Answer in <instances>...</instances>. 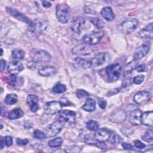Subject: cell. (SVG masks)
<instances>
[{
	"label": "cell",
	"instance_id": "34",
	"mask_svg": "<svg viewBox=\"0 0 153 153\" xmlns=\"http://www.w3.org/2000/svg\"><path fill=\"white\" fill-rule=\"evenodd\" d=\"M66 90V85L60 82L56 84L53 88V91L57 94L64 93Z\"/></svg>",
	"mask_w": 153,
	"mask_h": 153
},
{
	"label": "cell",
	"instance_id": "8",
	"mask_svg": "<svg viewBox=\"0 0 153 153\" xmlns=\"http://www.w3.org/2000/svg\"><path fill=\"white\" fill-rule=\"evenodd\" d=\"M30 56L36 62H47L51 59L50 54L42 50H33L30 52Z\"/></svg>",
	"mask_w": 153,
	"mask_h": 153
},
{
	"label": "cell",
	"instance_id": "27",
	"mask_svg": "<svg viewBox=\"0 0 153 153\" xmlns=\"http://www.w3.org/2000/svg\"><path fill=\"white\" fill-rule=\"evenodd\" d=\"M23 115V112L21 109L15 108L8 112V118L10 120H15L22 117Z\"/></svg>",
	"mask_w": 153,
	"mask_h": 153
},
{
	"label": "cell",
	"instance_id": "54",
	"mask_svg": "<svg viewBox=\"0 0 153 153\" xmlns=\"http://www.w3.org/2000/svg\"><path fill=\"white\" fill-rule=\"evenodd\" d=\"M1 56H2V52H3V51H2V48H1Z\"/></svg>",
	"mask_w": 153,
	"mask_h": 153
},
{
	"label": "cell",
	"instance_id": "43",
	"mask_svg": "<svg viewBox=\"0 0 153 153\" xmlns=\"http://www.w3.org/2000/svg\"><path fill=\"white\" fill-rule=\"evenodd\" d=\"M134 146L136 148H137V149H143L145 147H146V145L143 143L142 142H140V140H134Z\"/></svg>",
	"mask_w": 153,
	"mask_h": 153
},
{
	"label": "cell",
	"instance_id": "6",
	"mask_svg": "<svg viewBox=\"0 0 153 153\" xmlns=\"http://www.w3.org/2000/svg\"><path fill=\"white\" fill-rule=\"evenodd\" d=\"M103 36V31L92 32L91 33L85 35L82 38V40L85 44L87 45H93L97 44L101 40Z\"/></svg>",
	"mask_w": 153,
	"mask_h": 153
},
{
	"label": "cell",
	"instance_id": "24",
	"mask_svg": "<svg viewBox=\"0 0 153 153\" xmlns=\"http://www.w3.org/2000/svg\"><path fill=\"white\" fill-rule=\"evenodd\" d=\"M100 14L107 21H112L115 18V16L110 7H105L101 10Z\"/></svg>",
	"mask_w": 153,
	"mask_h": 153
},
{
	"label": "cell",
	"instance_id": "38",
	"mask_svg": "<svg viewBox=\"0 0 153 153\" xmlns=\"http://www.w3.org/2000/svg\"><path fill=\"white\" fill-rule=\"evenodd\" d=\"M33 136L35 138L38 139H44L46 138L45 133L39 130H35L33 133Z\"/></svg>",
	"mask_w": 153,
	"mask_h": 153
},
{
	"label": "cell",
	"instance_id": "37",
	"mask_svg": "<svg viewBox=\"0 0 153 153\" xmlns=\"http://www.w3.org/2000/svg\"><path fill=\"white\" fill-rule=\"evenodd\" d=\"M152 130L151 128L148 130L143 134L142 136V139L145 140L146 142H150L152 141L153 139V136H152Z\"/></svg>",
	"mask_w": 153,
	"mask_h": 153
},
{
	"label": "cell",
	"instance_id": "25",
	"mask_svg": "<svg viewBox=\"0 0 153 153\" xmlns=\"http://www.w3.org/2000/svg\"><path fill=\"white\" fill-rule=\"evenodd\" d=\"M138 65V62L136 60H133L128 63L124 68V75L125 76H130L136 69L137 66Z\"/></svg>",
	"mask_w": 153,
	"mask_h": 153
},
{
	"label": "cell",
	"instance_id": "28",
	"mask_svg": "<svg viewBox=\"0 0 153 153\" xmlns=\"http://www.w3.org/2000/svg\"><path fill=\"white\" fill-rule=\"evenodd\" d=\"M74 62L79 65L80 66L84 69H87L89 68L91 66V61L82 59L81 57H76L74 59Z\"/></svg>",
	"mask_w": 153,
	"mask_h": 153
},
{
	"label": "cell",
	"instance_id": "18",
	"mask_svg": "<svg viewBox=\"0 0 153 153\" xmlns=\"http://www.w3.org/2000/svg\"><path fill=\"white\" fill-rule=\"evenodd\" d=\"M6 10H7V11L8 14H10L13 17L16 18L17 19H18L20 21H22L23 22L29 23V24L31 22L25 15H24L23 14L19 12L16 9H14L11 7H7Z\"/></svg>",
	"mask_w": 153,
	"mask_h": 153
},
{
	"label": "cell",
	"instance_id": "32",
	"mask_svg": "<svg viewBox=\"0 0 153 153\" xmlns=\"http://www.w3.org/2000/svg\"><path fill=\"white\" fill-rule=\"evenodd\" d=\"M17 96L16 94H10L7 95L4 102L7 105H13L17 101Z\"/></svg>",
	"mask_w": 153,
	"mask_h": 153
},
{
	"label": "cell",
	"instance_id": "52",
	"mask_svg": "<svg viewBox=\"0 0 153 153\" xmlns=\"http://www.w3.org/2000/svg\"><path fill=\"white\" fill-rule=\"evenodd\" d=\"M42 6L45 8H49L51 6V3L50 1H42Z\"/></svg>",
	"mask_w": 153,
	"mask_h": 153
},
{
	"label": "cell",
	"instance_id": "12",
	"mask_svg": "<svg viewBox=\"0 0 153 153\" xmlns=\"http://www.w3.org/2000/svg\"><path fill=\"white\" fill-rule=\"evenodd\" d=\"M72 51L74 54L80 56H86L89 55L93 52L92 48L90 47V46L85 43L79 44L76 46H75Z\"/></svg>",
	"mask_w": 153,
	"mask_h": 153
},
{
	"label": "cell",
	"instance_id": "42",
	"mask_svg": "<svg viewBox=\"0 0 153 153\" xmlns=\"http://www.w3.org/2000/svg\"><path fill=\"white\" fill-rule=\"evenodd\" d=\"M60 102L62 104V106H71V105H72V103L66 97H62L60 99Z\"/></svg>",
	"mask_w": 153,
	"mask_h": 153
},
{
	"label": "cell",
	"instance_id": "9",
	"mask_svg": "<svg viewBox=\"0 0 153 153\" xmlns=\"http://www.w3.org/2000/svg\"><path fill=\"white\" fill-rule=\"evenodd\" d=\"M111 59V56L108 52H102L97 54L91 60V65L93 67L100 66L107 63Z\"/></svg>",
	"mask_w": 153,
	"mask_h": 153
},
{
	"label": "cell",
	"instance_id": "31",
	"mask_svg": "<svg viewBox=\"0 0 153 153\" xmlns=\"http://www.w3.org/2000/svg\"><path fill=\"white\" fill-rule=\"evenodd\" d=\"M25 52L19 49H15L12 51L11 57L15 60H22L25 57Z\"/></svg>",
	"mask_w": 153,
	"mask_h": 153
},
{
	"label": "cell",
	"instance_id": "1",
	"mask_svg": "<svg viewBox=\"0 0 153 153\" xmlns=\"http://www.w3.org/2000/svg\"><path fill=\"white\" fill-rule=\"evenodd\" d=\"M48 27V22L42 19H36L29 24L27 32L29 35L38 36L45 32Z\"/></svg>",
	"mask_w": 153,
	"mask_h": 153
},
{
	"label": "cell",
	"instance_id": "40",
	"mask_svg": "<svg viewBox=\"0 0 153 153\" xmlns=\"http://www.w3.org/2000/svg\"><path fill=\"white\" fill-rule=\"evenodd\" d=\"M76 95L78 99H84V98H85V97L89 96L88 93H87L86 91H85L84 90H81V89L77 90V91L76 92Z\"/></svg>",
	"mask_w": 153,
	"mask_h": 153
},
{
	"label": "cell",
	"instance_id": "26",
	"mask_svg": "<svg viewBox=\"0 0 153 153\" xmlns=\"http://www.w3.org/2000/svg\"><path fill=\"white\" fill-rule=\"evenodd\" d=\"M82 109L87 112H92L96 109V101L92 98H88L82 105Z\"/></svg>",
	"mask_w": 153,
	"mask_h": 153
},
{
	"label": "cell",
	"instance_id": "7",
	"mask_svg": "<svg viewBox=\"0 0 153 153\" xmlns=\"http://www.w3.org/2000/svg\"><path fill=\"white\" fill-rule=\"evenodd\" d=\"M62 105L60 102L56 100L46 102L44 106V113L48 115H53L62 110Z\"/></svg>",
	"mask_w": 153,
	"mask_h": 153
},
{
	"label": "cell",
	"instance_id": "46",
	"mask_svg": "<svg viewBox=\"0 0 153 153\" xmlns=\"http://www.w3.org/2000/svg\"><path fill=\"white\" fill-rule=\"evenodd\" d=\"M37 63L35 61L32 60V61H29L27 62V66L28 68L30 69H35V68L36 67Z\"/></svg>",
	"mask_w": 153,
	"mask_h": 153
},
{
	"label": "cell",
	"instance_id": "51",
	"mask_svg": "<svg viewBox=\"0 0 153 153\" xmlns=\"http://www.w3.org/2000/svg\"><path fill=\"white\" fill-rule=\"evenodd\" d=\"M0 63H1V71L2 72L6 66V61L4 59H1L0 60Z\"/></svg>",
	"mask_w": 153,
	"mask_h": 153
},
{
	"label": "cell",
	"instance_id": "50",
	"mask_svg": "<svg viewBox=\"0 0 153 153\" xmlns=\"http://www.w3.org/2000/svg\"><path fill=\"white\" fill-rule=\"evenodd\" d=\"M122 146L125 149H127V150H132L133 149V146L130 144V143H122Z\"/></svg>",
	"mask_w": 153,
	"mask_h": 153
},
{
	"label": "cell",
	"instance_id": "17",
	"mask_svg": "<svg viewBox=\"0 0 153 153\" xmlns=\"http://www.w3.org/2000/svg\"><path fill=\"white\" fill-rule=\"evenodd\" d=\"M142 111L139 109H136L131 111L129 114V121L134 126H140Z\"/></svg>",
	"mask_w": 153,
	"mask_h": 153
},
{
	"label": "cell",
	"instance_id": "10",
	"mask_svg": "<svg viewBox=\"0 0 153 153\" xmlns=\"http://www.w3.org/2000/svg\"><path fill=\"white\" fill-rule=\"evenodd\" d=\"M150 44L148 42L143 43L140 46L137 47L133 54V59L134 60H139L145 57L150 50Z\"/></svg>",
	"mask_w": 153,
	"mask_h": 153
},
{
	"label": "cell",
	"instance_id": "33",
	"mask_svg": "<svg viewBox=\"0 0 153 153\" xmlns=\"http://www.w3.org/2000/svg\"><path fill=\"white\" fill-rule=\"evenodd\" d=\"M99 127V123L95 120H89L86 123V127L91 131H96Z\"/></svg>",
	"mask_w": 153,
	"mask_h": 153
},
{
	"label": "cell",
	"instance_id": "4",
	"mask_svg": "<svg viewBox=\"0 0 153 153\" xmlns=\"http://www.w3.org/2000/svg\"><path fill=\"white\" fill-rule=\"evenodd\" d=\"M138 24L139 22L137 19H127L120 24V29L124 34H130L136 29Z\"/></svg>",
	"mask_w": 153,
	"mask_h": 153
},
{
	"label": "cell",
	"instance_id": "22",
	"mask_svg": "<svg viewBox=\"0 0 153 153\" xmlns=\"http://www.w3.org/2000/svg\"><path fill=\"white\" fill-rule=\"evenodd\" d=\"M141 123L142 124L148 126H152L153 124V112L152 111L145 112L142 113L141 116Z\"/></svg>",
	"mask_w": 153,
	"mask_h": 153
},
{
	"label": "cell",
	"instance_id": "14",
	"mask_svg": "<svg viewBox=\"0 0 153 153\" xmlns=\"http://www.w3.org/2000/svg\"><path fill=\"white\" fill-rule=\"evenodd\" d=\"M127 118L126 112L121 109L114 111L110 116V120L115 123H121Z\"/></svg>",
	"mask_w": 153,
	"mask_h": 153
},
{
	"label": "cell",
	"instance_id": "49",
	"mask_svg": "<svg viewBox=\"0 0 153 153\" xmlns=\"http://www.w3.org/2000/svg\"><path fill=\"white\" fill-rule=\"evenodd\" d=\"M106 101L105 100H103V99H101V100H99L98 101V105L99 106V107L102 109H105L106 106Z\"/></svg>",
	"mask_w": 153,
	"mask_h": 153
},
{
	"label": "cell",
	"instance_id": "30",
	"mask_svg": "<svg viewBox=\"0 0 153 153\" xmlns=\"http://www.w3.org/2000/svg\"><path fill=\"white\" fill-rule=\"evenodd\" d=\"M63 142V140L61 137H57L54 139H51L48 142V145L51 148H57L62 145Z\"/></svg>",
	"mask_w": 153,
	"mask_h": 153
},
{
	"label": "cell",
	"instance_id": "35",
	"mask_svg": "<svg viewBox=\"0 0 153 153\" xmlns=\"http://www.w3.org/2000/svg\"><path fill=\"white\" fill-rule=\"evenodd\" d=\"M110 142L112 144H118L123 141V139L117 133H113L111 134V136L109 139Z\"/></svg>",
	"mask_w": 153,
	"mask_h": 153
},
{
	"label": "cell",
	"instance_id": "41",
	"mask_svg": "<svg viewBox=\"0 0 153 153\" xmlns=\"http://www.w3.org/2000/svg\"><path fill=\"white\" fill-rule=\"evenodd\" d=\"M144 80V76L142 75H137L133 79V82L136 84H141Z\"/></svg>",
	"mask_w": 153,
	"mask_h": 153
},
{
	"label": "cell",
	"instance_id": "3",
	"mask_svg": "<svg viewBox=\"0 0 153 153\" xmlns=\"http://www.w3.org/2000/svg\"><path fill=\"white\" fill-rule=\"evenodd\" d=\"M56 17L62 23H66L70 18V8L66 4H58L56 5Z\"/></svg>",
	"mask_w": 153,
	"mask_h": 153
},
{
	"label": "cell",
	"instance_id": "55",
	"mask_svg": "<svg viewBox=\"0 0 153 153\" xmlns=\"http://www.w3.org/2000/svg\"><path fill=\"white\" fill-rule=\"evenodd\" d=\"M1 129H2V127H3V126H2V123H1Z\"/></svg>",
	"mask_w": 153,
	"mask_h": 153
},
{
	"label": "cell",
	"instance_id": "45",
	"mask_svg": "<svg viewBox=\"0 0 153 153\" xmlns=\"http://www.w3.org/2000/svg\"><path fill=\"white\" fill-rule=\"evenodd\" d=\"M136 69H137V71L139 72H145L147 71V67L145 64H141L137 66Z\"/></svg>",
	"mask_w": 153,
	"mask_h": 153
},
{
	"label": "cell",
	"instance_id": "48",
	"mask_svg": "<svg viewBox=\"0 0 153 153\" xmlns=\"http://www.w3.org/2000/svg\"><path fill=\"white\" fill-rule=\"evenodd\" d=\"M70 147L72 148V149H71L66 150V152H80V151H81L80 148L78 146H70Z\"/></svg>",
	"mask_w": 153,
	"mask_h": 153
},
{
	"label": "cell",
	"instance_id": "39",
	"mask_svg": "<svg viewBox=\"0 0 153 153\" xmlns=\"http://www.w3.org/2000/svg\"><path fill=\"white\" fill-rule=\"evenodd\" d=\"M17 80V77L14 74H11L7 77V82L9 85L11 87H14Z\"/></svg>",
	"mask_w": 153,
	"mask_h": 153
},
{
	"label": "cell",
	"instance_id": "11",
	"mask_svg": "<svg viewBox=\"0 0 153 153\" xmlns=\"http://www.w3.org/2000/svg\"><path fill=\"white\" fill-rule=\"evenodd\" d=\"M152 97L151 93L147 91H140L136 93L133 97L134 102L138 105H145Z\"/></svg>",
	"mask_w": 153,
	"mask_h": 153
},
{
	"label": "cell",
	"instance_id": "36",
	"mask_svg": "<svg viewBox=\"0 0 153 153\" xmlns=\"http://www.w3.org/2000/svg\"><path fill=\"white\" fill-rule=\"evenodd\" d=\"M90 22L97 29H101L104 26L103 21L99 18H92V19H91Z\"/></svg>",
	"mask_w": 153,
	"mask_h": 153
},
{
	"label": "cell",
	"instance_id": "13",
	"mask_svg": "<svg viewBox=\"0 0 153 153\" xmlns=\"http://www.w3.org/2000/svg\"><path fill=\"white\" fill-rule=\"evenodd\" d=\"M59 117L62 121L68 123H73L76 119V113L70 110H61L59 112Z\"/></svg>",
	"mask_w": 153,
	"mask_h": 153
},
{
	"label": "cell",
	"instance_id": "15",
	"mask_svg": "<svg viewBox=\"0 0 153 153\" xmlns=\"http://www.w3.org/2000/svg\"><path fill=\"white\" fill-rule=\"evenodd\" d=\"M85 20L82 17H76L74 18L71 22V30L76 33H80L84 26Z\"/></svg>",
	"mask_w": 153,
	"mask_h": 153
},
{
	"label": "cell",
	"instance_id": "23",
	"mask_svg": "<svg viewBox=\"0 0 153 153\" xmlns=\"http://www.w3.org/2000/svg\"><path fill=\"white\" fill-rule=\"evenodd\" d=\"M56 70L53 66H41L38 69V74L43 76H50L56 74Z\"/></svg>",
	"mask_w": 153,
	"mask_h": 153
},
{
	"label": "cell",
	"instance_id": "29",
	"mask_svg": "<svg viewBox=\"0 0 153 153\" xmlns=\"http://www.w3.org/2000/svg\"><path fill=\"white\" fill-rule=\"evenodd\" d=\"M85 142L87 144H90V145H93L96 146L97 147L99 148L100 149H105L106 148V145L103 142H100V141H99V140H97L96 139V140H94L89 139L87 137H85Z\"/></svg>",
	"mask_w": 153,
	"mask_h": 153
},
{
	"label": "cell",
	"instance_id": "5",
	"mask_svg": "<svg viewBox=\"0 0 153 153\" xmlns=\"http://www.w3.org/2000/svg\"><path fill=\"white\" fill-rule=\"evenodd\" d=\"M63 126L64 123L61 120L56 121L51 123L45 128L46 137L55 136L61 131Z\"/></svg>",
	"mask_w": 153,
	"mask_h": 153
},
{
	"label": "cell",
	"instance_id": "53",
	"mask_svg": "<svg viewBox=\"0 0 153 153\" xmlns=\"http://www.w3.org/2000/svg\"><path fill=\"white\" fill-rule=\"evenodd\" d=\"M0 140H1V149H2L4 148V147L5 146V138L3 137L2 136H1Z\"/></svg>",
	"mask_w": 153,
	"mask_h": 153
},
{
	"label": "cell",
	"instance_id": "44",
	"mask_svg": "<svg viewBox=\"0 0 153 153\" xmlns=\"http://www.w3.org/2000/svg\"><path fill=\"white\" fill-rule=\"evenodd\" d=\"M16 142L19 145H26L28 143V140L27 139H20L18 138L16 139Z\"/></svg>",
	"mask_w": 153,
	"mask_h": 153
},
{
	"label": "cell",
	"instance_id": "2",
	"mask_svg": "<svg viewBox=\"0 0 153 153\" xmlns=\"http://www.w3.org/2000/svg\"><path fill=\"white\" fill-rule=\"evenodd\" d=\"M121 72L122 66L120 63L111 64L105 69V73L110 82H115L118 80L121 76Z\"/></svg>",
	"mask_w": 153,
	"mask_h": 153
},
{
	"label": "cell",
	"instance_id": "19",
	"mask_svg": "<svg viewBox=\"0 0 153 153\" xmlns=\"http://www.w3.org/2000/svg\"><path fill=\"white\" fill-rule=\"evenodd\" d=\"M38 97L35 94H29L26 99V102L30 107V109L32 112H35L39 108Z\"/></svg>",
	"mask_w": 153,
	"mask_h": 153
},
{
	"label": "cell",
	"instance_id": "16",
	"mask_svg": "<svg viewBox=\"0 0 153 153\" xmlns=\"http://www.w3.org/2000/svg\"><path fill=\"white\" fill-rule=\"evenodd\" d=\"M111 133L110 130L105 128H101L100 129H97L94 134V137L96 140L104 142L109 140V139L111 136Z\"/></svg>",
	"mask_w": 153,
	"mask_h": 153
},
{
	"label": "cell",
	"instance_id": "20",
	"mask_svg": "<svg viewBox=\"0 0 153 153\" xmlns=\"http://www.w3.org/2000/svg\"><path fill=\"white\" fill-rule=\"evenodd\" d=\"M23 69V65L18 61H11L7 66V71L11 74L19 73Z\"/></svg>",
	"mask_w": 153,
	"mask_h": 153
},
{
	"label": "cell",
	"instance_id": "47",
	"mask_svg": "<svg viewBox=\"0 0 153 153\" xmlns=\"http://www.w3.org/2000/svg\"><path fill=\"white\" fill-rule=\"evenodd\" d=\"M4 138H5V142L6 146H10L13 144V138L11 136H7Z\"/></svg>",
	"mask_w": 153,
	"mask_h": 153
},
{
	"label": "cell",
	"instance_id": "21",
	"mask_svg": "<svg viewBox=\"0 0 153 153\" xmlns=\"http://www.w3.org/2000/svg\"><path fill=\"white\" fill-rule=\"evenodd\" d=\"M138 35L142 38H152V23H149L144 28L142 29L138 32Z\"/></svg>",
	"mask_w": 153,
	"mask_h": 153
}]
</instances>
